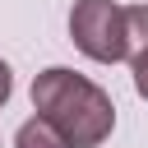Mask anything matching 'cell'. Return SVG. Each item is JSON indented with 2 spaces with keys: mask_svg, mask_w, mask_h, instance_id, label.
<instances>
[{
  "mask_svg": "<svg viewBox=\"0 0 148 148\" xmlns=\"http://www.w3.org/2000/svg\"><path fill=\"white\" fill-rule=\"evenodd\" d=\"M125 18H130V56H134L148 46V5H130Z\"/></svg>",
  "mask_w": 148,
  "mask_h": 148,
  "instance_id": "obj_4",
  "label": "cell"
},
{
  "mask_svg": "<svg viewBox=\"0 0 148 148\" xmlns=\"http://www.w3.org/2000/svg\"><path fill=\"white\" fill-rule=\"evenodd\" d=\"M32 106H37V116H46L69 139V148H97L116 130L111 97L92 79H83L74 69H60V65H51L32 79Z\"/></svg>",
  "mask_w": 148,
  "mask_h": 148,
  "instance_id": "obj_1",
  "label": "cell"
},
{
  "mask_svg": "<svg viewBox=\"0 0 148 148\" xmlns=\"http://www.w3.org/2000/svg\"><path fill=\"white\" fill-rule=\"evenodd\" d=\"M9 92H14V74H9V65L0 60V106L9 102Z\"/></svg>",
  "mask_w": 148,
  "mask_h": 148,
  "instance_id": "obj_6",
  "label": "cell"
},
{
  "mask_svg": "<svg viewBox=\"0 0 148 148\" xmlns=\"http://www.w3.org/2000/svg\"><path fill=\"white\" fill-rule=\"evenodd\" d=\"M130 60H134V88H139V97H148V46L134 51Z\"/></svg>",
  "mask_w": 148,
  "mask_h": 148,
  "instance_id": "obj_5",
  "label": "cell"
},
{
  "mask_svg": "<svg viewBox=\"0 0 148 148\" xmlns=\"http://www.w3.org/2000/svg\"><path fill=\"white\" fill-rule=\"evenodd\" d=\"M14 148H69V139H65L46 116H32V120H23V125H18Z\"/></svg>",
  "mask_w": 148,
  "mask_h": 148,
  "instance_id": "obj_3",
  "label": "cell"
},
{
  "mask_svg": "<svg viewBox=\"0 0 148 148\" xmlns=\"http://www.w3.org/2000/svg\"><path fill=\"white\" fill-rule=\"evenodd\" d=\"M69 37L88 60L116 65L130 56V18L116 0H79L69 14Z\"/></svg>",
  "mask_w": 148,
  "mask_h": 148,
  "instance_id": "obj_2",
  "label": "cell"
}]
</instances>
